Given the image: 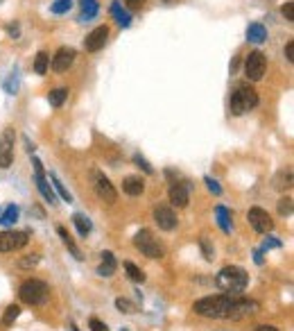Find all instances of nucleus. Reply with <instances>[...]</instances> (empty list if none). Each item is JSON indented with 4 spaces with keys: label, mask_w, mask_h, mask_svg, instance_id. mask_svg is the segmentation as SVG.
<instances>
[{
    "label": "nucleus",
    "mask_w": 294,
    "mask_h": 331,
    "mask_svg": "<svg viewBox=\"0 0 294 331\" xmlns=\"http://www.w3.org/2000/svg\"><path fill=\"white\" fill-rule=\"evenodd\" d=\"M192 311L202 318L215 320H242L251 318L260 311V304L254 299H244L240 295H213L202 297L192 304Z\"/></svg>",
    "instance_id": "nucleus-1"
},
{
    "label": "nucleus",
    "mask_w": 294,
    "mask_h": 331,
    "mask_svg": "<svg viewBox=\"0 0 294 331\" xmlns=\"http://www.w3.org/2000/svg\"><path fill=\"white\" fill-rule=\"evenodd\" d=\"M215 283H217V288L224 291L227 295H240V293H244L247 283H249V275L238 266H227L217 272Z\"/></svg>",
    "instance_id": "nucleus-2"
},
{
    "label": "nucleus",
    "mask_w": 294,
    "mask_h": 331,
    "mask_svg": "<svg viewBox=\"0 0 294 331\" xmlns=\"http://www.w3.org/2000/svg\"><path fill=\"white\" fill-rule=\"evenodd\" d=\"M48 295H50L48 283L41 279H28L20 283V288H18L20 302L30 304V306H41V304H45L48 302Z\"/></svg>",
    "instance_id": "nucleus-3"
},
{
    "label": "nucleus",
    "mask_w": 294,
    "mask_h": 331,
    "mask_svg": "<svg viewBox=\"0 0 294 331\" xmlns=\"http://www.w3.org/2000/svg\"><path fill=\"white\" fill-rule=\"evenodd\" d=\"M256 104H258V93L251 84H238L235 91L231 93V114H235V116L254 109Z\"/></svg>",
    "instance_id": "nucleus-4"
},
{
    "label": "nucleus",
    "mask_w": 294,
    "mask_h": 331,
    "mask_svg": "<svg viewBox=\"0 0 294 331\" xmlns=\"http://www.w3.org/2000/svg\"><path fill=\"white\" fill-rule=\"evenodd\" d=\"M134 245L140 254L147 256V259H161V256L165 254L163 245L154 238V234H152L150 229H140V232L134 236Z\"/></svg>",
    "instance_id": "nucleus-5"
},
{
    "label": "nucleus",
    "mask_w": 294,
    "mask_h": 331,
    "mask_svg": "<svg viewBox=\"0 0 294 331\" xmlns=\"http://www.w3.org/2000/svg\"><path fill=\"white\" fill-rule=\"evenodd\" d=\"M91 180H93V188H95L97 197L107 204H115L118 202V193H115L113 184L109 182V177H104V172L100 170H93L91 172Z\"/></svg>",
    "instance_id": "nucleus-6"
},
{
    "label": "nucleus",
    "mask_w": 294,
    "mask_h": 331,
    "mask_svg": "<svg viewBox=\"0 0 294 331\" xmlns=\"http://www.w3.org/2000/svg\"><path fill=\"white\" fill-rule=\"evenodd\" d=\"M265 68H267L265 55H262L260 50L249 52V57H247V61H244V75L249 77V82L262 80V75H265Z\"/></svg>",
    "instance_id": "nucleus-7"
},
{
    "label": "nucleus",
    "mask_w": 294,
    "mask_h": 331,
    "mask_svg": "<svg viewBox=\"0 0 294 331\" xmlns=\"http://www.w3.org/2000/svg\"><path fill=\"white\" fill-rule=\"evenodd\" d=\"M28 240H30V234L28 232H14V229H5V232H0V254L25 248V245H28Z\"/></svg>",
    "instance_id": "nucleus-8"
},
{
    "label": "nucleus",
    "mask_w": 294,
    "mask_h": 331,
    "mask_svg": "<svg viewBox=\"0 0 294 331\" xmlns=\"http://www.w3.org/2000/svg\"><path fill=\"white\" fill-rule=\"evenodd\" d=\"M14 143H16V132L14 127L3 129L0 134V168H9L14 161Z\"/></svg>",
    "instance_id": "nucleus-9"
},
{
    "label": "nucleus",
    "mask_w": 294,
    "mask_h": 331,
    "mask_svg": "<svg viewBox=\"0 0 294 331\" xmlns=\"http://www.w3.org/2000/svg\"><path fill=\"white\" fill-rule=\"evenodd\" d=\"M247 220H249V225L254 227V232H258V234H267V232H272V229H274V220H272L270 213H267L265 209H260V207L249 209Z\"/></svg>",
    "instance_id": "nucleus-10"
},
{
    "label": "nucleus",
    "mask_w": 294,
    "mask_h": 331,
    "mask_svg": "<svg viewBox=\"0 0 294 331\" xmlns=\"http://www.w3.org/2000/svg\"><path fill=\"white\" fill-rule=\"evenodd\" d=\"M167 193H170V202L179 209L188 207V202H190V184L188 182H172Z\"/></svg>",
    "instance_id": "nucleus-11"
},
{
    "label": "nucleus",
    "mask_w": 294,
    "mask_h": 331,
    "mask_svg": "<svg viewBox=\"0 0 294 331\" xmlns=\"http://www.w3.org/2000/svg\"><path fill=\"white\" fill-rule=\"evenodd\" d=\"M107 39H109V28L107 25H100L93 32H88V36L84 39V48H86V52H97L104 48Z\"/></svg>",
    "instance_id": "nucleus-12"
},
{
    "label": "nucleus",
    "mask_w": 294,
    "mask_h": 331,
    "mask_svg": "<svg viewBox=\"0 0 294 331\" xmlns=\"http://www.w3.org/2000/svg\"><path fill=\"white\" fill-rule=\"evenodd\" d=\"M154 220H156V225H159V229H163V232H172V229H177V213L172 211L170 207H156L154 209Z\"/></svg>",
    "instance_id": "nucleus-13"
},
{
    "label": "nucleus",
    "mask_w": 294,
    "mask_h": 331,
    "mask_svg": "<svg viewBox=\"0 0 294 331\" xmlns=\"http://www.w3.org/2000/svg\"><path fill=\"white\" fill-rule=\"evenodd\" d=\"M72 61H75V50L72 48H59L55 52V57H52L50 66L55 73H66L68 68L72 66Z\"/></svg>",
    "instance_id": "nucleus-14"
},
{
    "label": "nucleus",
    "mask_w": 294,
    "mask_h": 331,
    "mask_svg": "<svg viewBox=\"0 0 294 331\" xmlns=\"http://www.w3.org/2000/svg\"><path fill=\"white\" fill-rule=\"evenodd\" d=\"M34 182H36V188H39V193H41V195H43L45 202L57 204V193H55V188L50 186L48 177H45L43 172H34Z\"/></svg>",
    "instance_id": "nucleus-15"
},
{
    "label": "nucleus",
    "mask_w": 294,
    "mask_h": 331,
    "mask_svg": "<svg viewBox=\"0 0 294 331\" xmlns=\"http://www.w3.org/2000/svg\"><path fill=\"white\" fill-rule=\"evenodd\" d=\"M122 191L127 193V195H131V197L143 195V191H145V182L140 180V177L129 175V177H125V180H122Z\"/></svg>",
    "instance_id": "nucleus-16"
},
{
    "label": "nucleus",
    "mask_w": 294,
    "mask_h": 331,
    "mask_svg": "<svg viewBox=\"0 0 294 331\" xmlns=\"http://www.w3.org/2000/svg\"><path fill=\"white\" fill-rule=\"evenodd\" d=\"M102 263H100L97 268V275L100 277H111L115 272V268H118V263H115V256L111 254V252H102Z\"/></svg>",
    "instance_id": "nucleus-17"
},
{
    "label": "nucleus",
    "mask_w": 294,
    "mask_h": 331,
    "mask_svg": "<svg viewBox=\"0 0 294 331\" xmlns=\"http://www.w3.org/2000/svg\"><path fill=\"white\" fill-rule=\"evenodd\" d=\"M247 39L251 41V43H262V41H267V30L262 23H251L249 28H247Z\"/></svg>",
    "instance_id": "nucleus-18"
},
{
    "label": "nucleus",
    "mask_w": 294,
    "mask_h": 331,
    "mask_svg": "<svg viewBox=\"0 0 294 331\" xmlns=\"http://www.w3.org/2000/svg\"><path fill=\"white\" fill-rule=\"evenodd\" d=\"M80 7H82V16H80L82 23L97 16V9H100L97 0H80Z\"/></svg>",
    "instance_id": "nucleus-19"
},
{
    "label": "nucleus",
    "mask_w": 294,
    "mask_h": 331,
    "mask_svg": "<svg viewBox=\"0 0 294 331\" xmlns=\"http://www.w3.org/2000/svg\"><path fill=\"white\" fill-rule=\"evenodd\" d=\"M57 234H59L61 243H64L68 250H70V254L75 256V259H82V252H80V248H77V245H75V240H72V236L66 232V227H57Z\"/></svg>",
    "instance_id": "nucleus-20"
},
{
    "label": "nucleus",
    "mask_w": 294,
    "mask_h": 331,
    "mask_svg": "<svg viewBox=\"0 0 294 331\" xmlns=\"http://www.w3.org/2000/svg\"><path fill=\"white\" fill-rule=\"evenodd\" d=\"M215 215H217L219 229H222L224 234H229V232H231V211H229L227 207H222V204H219V207L215 209Z\"/></svg>",
    "instance_id": "nucleus-21"
},
{
    "label": "nucleus",
    "mask_w": 294,
    "mask_h": 331,
    "mask_svg": "<svg viewBox=\"0 0 294 331\" xmlns=\"http://www.w3.org/2000/svg\"><path fill=\"white\" fill-rule=\"evenodd\" d=\"M18 215H20V209L16 207V204H9V207L5 209L3 213H0V225L9 227V225H14L18 220Z\"/></svg>",
    "instance_id": "nucleus-22"
},
{
    "label": "nucleus",
    "mask_w": 294,
    "mask_h": 331,
    "mask_svg": "<svg viewBox=\"0 0 294 331\" xmlns=\"http://www.w3.org/2000/svg\"><path fill=\"white\" fill-rule=\"evenodd\" d=\"M66 98H68V89L66 86L52 89V91L48 93V102L52 104V107H61V104L66 102Z\"/></svg>",
    "instance_id": "nucleus-23"
},
{
    "label": "nucleus",
    "mask_w": 294,
    "mask_h": 331,
    "mask_svg": "<svg viewBox=\"0 0 294 331\" xmlns=\"http://www.w3.org/2000/svg\"><path fill=\"white\" fill-rule=\"evenodd\" d=\"M48 182H52V188H55V193H59L61 200H66V202H72V195L66 191V186L61 184L59 177H57V172H50V175H48Z\"/></svg>",
    "instance_id": "nucleus-24"
},
{
    "label": "nucleus",
    "mask_w": 294,
    "mask_h": 331,
    "mask_svg": "<svg viewBox=\"0 0 294 331\" xmlns=\"http://www.w3.org/2000/svg\"><path fill=\"white\" fill-rule=\"evenodd\" d=\"M72 223H75V227H77V232H80V236H88V234H91L93 225H91V220H88L86 215L75 213V215H72Z\"/></svg>",
    "instance_id": "nucleus-25"
},
{
    "label": "nucleus",
    "mask_w": 294,
    "mask_h": 331,
    "mask_svg": "<svg viewBox=\"0 0 294 331\" xmlns=\"http://www.w3.org/2000/svg\"><path fill=\"white\" fill-rule=\"evenodd\" d=\"M18 315H20L18 304H9V306L5 308V313H3V327H12V324L18 320Z\"/></svg>",
    "instance_id": "nucleus-26"
},
{
    "label": "nucleus",
    "mask_w": 294,
    "mask_h": 331,
    "mask_svg": "<svg viewBox=\"0 0 294 331\" xmlns=\"http://www.w3.org/2000/svg\"><path fill=\"white\" fill-rule=\"evenodd\" d=\"M48 66H50V55L41 50L34 59V73L36 75H45V73H48Z\"/></svg>",
    "instance_id": "nucleus-27"
},
{
    "label": "nucleus",
    "mask_w": 294,
    "mask_h": 331,
    "mask_svg": "<svg viewBox=\"0 0 294 331\" xmlns=\"http://www.w3.org/2000/svg\"><path fill=\"white\" fill-rule=\"evenodd\" d=\"M290 186H292V170L287 168V170H281L274 177V188H278V191H285V188H290Z\"/></svg>",
    "instance_id": "nucleus-28"
},
{
    "label": "nucleus",
    "mask_w": 294,
    "mask_h": 331,
    "mask_svg": "<svg viewBox=\"0 0 294 331\" xmlns=\"http://www.w3.org/2000/svg\"><path fill=\"white\" fill-rule=\"evenodd\" d=\"M111 14L115 16V20H118V25H120V28H129V23H131V16H129L127 12H125L122 7H120L118 3H113V5H111Z\"/></svg>",
    "instance_id": "nucleus-29"
},
{
    "label": "nucleus",
    "mask_w": 294,
    "mask_h": 331,
    "mask_svg": "<svg viewBox=\"0 0 294 331\" xmlns=\"http://www.w3.org/2000/svg\"><path fill=\"white\" fill-rule=\"evenodd\" d=\"M125 270H127V275H129L131 281H136V283H143L145 281V272L140 270L138 266L131 263V261H127V263H125Z\"/></svg>",
    "instance_id": "nucleus-30"
},
{
    "label": "nucleus",
    "mask_w": 294,
    "mask_h": 331,
    "mask_svg": "<svg viewBox=\"0 0 294 331\" xmlns=\"http://www.w3.org/2000/svg\"><path fill=\"white\" fill-rule=\"evenodd\" d=\"M199 248H202V254H204V259H206V261L215 259V250H213L211 240H208L206 236H202V238H199Z\"/></svg>",
    "instance_id": "nucleus-31"
},
{
    "label": "nucleus",
    "mask_w": 294,
    "mask_h": 331,
    "mask_svg": "<svg viewBox=\"0 0 294 331\" xmlns=\"http://www.w3.org/2000/svg\"><path fill=\"white\" fill-rule=\"evenodd\" d=\"M39 261H41L39 254H28V256H23V259H18V268H23V270H30V268L39 266Z\"/></svg>",
    "instance_id": "nucleus-32"
},
{
    "label": "nucleus",
    "mask_w": 294,
    "mask_h": 331,
    "mask_svg": "<svg viewBox=\"0 0 294 331\" xmlns=\"http://www.w3.org/2000/svg\"><path fill=\"white\" fill-rule=\"evenodd\" d=\"M70 5H72V0H55L50 5V9H52V14H66L70 9Z\"/></svg>",
    "instance_id": "nucleus-33"
},
{
    "label": "nucleus",
    "mask_w": 294,
    "mask_h": 331,
    "mask_svg": "<svg viewBox=\"0 0 294 331\" xmlns=\"http://www.w3.org/2000/svg\"><path fill=\"white\" fill-rule=\"evenodd\" d=\"M115 308H118L120 313H136V306L129 302V299H125V297L115 299Z\"/></svg>",
    "instance_id": "nucleus-34"
},
{
    "label": "nucleus",
    "mask_w": 294,
    "mask_h": 331,
    "mask_svg": "<svg viewBox=\"0 0 294 331\" xmlns=\"http://www.w3.org/2000/svg\"><path fill=\"white\" fill-rule=\"evenodd\" d=\"M5 91H7L9 96H14V93L18 91V73H16V71H14L12 75H9L7 82H5Z\"/></svg>",
    "instance_id": "nucleus-35"
},
{
    "label": "nucleus",
    "mask_w": 294,
    "mask_h": 331,
    "mask_svg": "<svg viewBox=\"0 0 294 331\" xmlns=\"http://www.w3.org/2000/svg\"><path fill=\"white\" fill-rule=\"evenodd\" d=\"M278 213L281 215H292V197H281L278 200Z\"/></svg>",
    "instance_id": "nucleus-36"
},
{
    "label": "nucleus",
    "mask_w": 294,
    "mask_h": 331,
    "mask_svg": "<svg viewBox=\"0 0 294 331\" xmlns=\"http://www.w3.org/2000/svg\"><path fill=\"white\" fill-rule=\"evenodd\" d=\"M134 164L143 168V170L147 172V175H152V172H154V168H152L150 164H147V161H145V159H143V157H140V155H134Z\"/></svg>",
    "instance_id": "nucleus-37"
},
{
    "label": "nucleus",
    "mask_w": 294,
    "mask_h": 331,
    "mask_svg": "<svg viewBox=\"0 0 294 331\" xmlns=\"http://www.w3.org/2000/svg\"><path fill=\"white\" fill-rule=\"evenodd\" d=\"M204 182H206V186H208V191H211V193H213V195H222V188H219V184H217V182H215V180H213V177H206V180H204Z\"/></svg>",
    "instance_id": "nucleus-38"
},
{
    "label": "nucleus",
    "mask_w": 294,
    "mask_h": 331,
    "mask_svg": "<svg viewBox=\"0 0 294 331\" xmlns=\"http://www.w3.org/2000/svg\"><path fill=\"white\" fill-rule=\"evenodd\" d=\"M88 327H91V331H109V327L102 322V320H97V318H91L88 320Z\"/></svg>",
    "instance_id": "nucleus-39"
},
{
    "label": "nucleus",
    "mask_w": 294,
    "mask_h": 331,
    "mask_svg": "<svg viewBox=\"0 0 294 331\" xmlns=\"http://www.w3.org/2000/svg\"><path fill=\"white\" fill-rule=\"evenodd\" d=\"M272 248H281V240L274 238V236H270V238H265V243H262V250L260 252H267Z\"/></svg>",
    "instance_id": "nucleus-40"
},
{
    "label": "nucleus",
    "mask_w": 294,
    "mask_h": 331,
    "mask_svg": "<svg viewBox=\"0 0 294 331\" xmlns=\"http://www.w3.org/2000/svg\"><path fill=\"white\" fill-rule=\"evenodd\" d=\"M283 16H285V20H294V3L283 5Z\"/></svg>",
    "instance_id": "nucleus-41"
},
{
    "label": "nucleus",
    "mask_w": 294,
    "mask_h": 331,
    "mask_svg": "<svg viewBox=\"0 0 294 331\" xmlns=\"http://www.w3.org/2000/svg\"><path fill=\"white\" fill-rule=\"evenodd\" d=\"M285 57H287V61H294V41H287V46H285Z\"/></svg>",
    "instance_id": "nucleus-42"
},
{
    "label": "nucleus",
    "mask_w": 294,
    "mask_h": 331,
    "mask_svg": "<svg viewBox=\"0 0 294 331\" xmlns=\"http://www.w3.org/2000/svg\"><path fill=\"white\" fill-rule=\"evenodd\" d=\"M145 5V0H127V7L129 9H140Z\"/></svg>",
    "instance_id": "nucleus-43"
},
{
    "label": "nucleus",
    "mask_w": 294,
    "mask_h": 331,
    "mask_svg": "<svg viewBox=\"0 0 294 331\" xmlns=\"http://www.w3.org/2000/svg\"><path fill=\"white\" fill-rule=\"evenodd\" d=\"M254 331H278V329L274 327V324H258Z\"/></svg>",
    "instance_id": "nucleus-44"
},
{
    "label": "nucleus",
    "mask_w": 294,
    "mask_h": 331,
    "mask_svg": "<svg viewBox=\"0 0 294 331\" xmlns=\"http://www.w3.org/2000/svg\"><path fill=\"white\" fill-rule=\"evenodd\" d=\"M254 261H256L258 266H262V252H260V250H256V252H254Z\"/></svg>",
    "instance_id": "nucleus-45"
},
{
    "label": "nucleus",
    "mask_w": 294,
    "mask_h": 331,
    "mask_svg": "<svg viewBox=\"0 0 294 331\" xmlns=\"http://www.w3.org/2000/svg\"><path fill=\"white\" fill-rule=\"evenodd\" d=\"M23 141H25V150H28V152H30V155H32V152H34V145H32V143H30V139H28V136H25V139H23Z\"/></svg>",
    "instance_id": "nucleus-46"
},
{
    "label": "nucleus",
    "mask_w": 294,
    "mask_h": 331,
    "mask_svg": "<svg viewBox=\"0 0 294 331\" xmlns=\"http://www.w3.org/2000/svg\"><path fill=\"white\" fill-rule=\"evenodd\" d=\"M7 32L12 34V36H18V25H9V28H7Z\"/></svg>",
    "instance_id": "nucleus-47"
},
{
    "label": "nucleus",
    "mask_w": 294,
    "mask_h": 331,
    "mask_svg": "<svg viewBox=\"0 0 294 331\" xmlns=\"http://www.w3.org/2000/svg\"><path fill=\"white\" fill-rule=\"evenodd\" d=\"M0 3H3V0H0Z\"/></svg>",
    "instance_id": "nucleus-48"
},
{
    "label": "nucleus",
    "mask_w": 294,
    "mask_h": 331,
    "mask_svg": "<svg viewBox=\"0 0 294 331\" xmlns=\"http://www.w3.org/2000/svg\"><path fill=\"white\" fill-rule=\"evenodd\" d=\"M75 331H77V329H75Z\"/></svg>",
    "instance_id": "nucleus-49"
}]
</instances>
